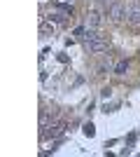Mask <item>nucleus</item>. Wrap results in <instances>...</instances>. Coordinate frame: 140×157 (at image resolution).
<instances>
[{
    "instance_id": "obj_1",
    "label": "nucleus",
    "mask_w": 140,
    "mask_h": 157,
    "mask_svg": "<svg viewBox=\"0 0 140 157\" xmlns=\"http://www.w3.org/2000/svg\"><path fill=\"white\" fill-rule=\"evenodd\" d=\"M84 47H87V52L89 54H100V52H105V40L100 38L98 33L93 31V28H87V33H84Z\"/></svg>"
},
{
    "instance_id": "obj_2",
    "label": "nucleus",
    "mask_w": 140,
    "mask_h": 157,
    "mask_svg": "<svg viewBox=\"0 0 140 157\" xmlns=\"http://www.w3.org/2000/svg\"><path fill=\"white\" fill-rule=\"evenodd\" d=\"M126 17V7L124 5H112V10H110V19L112 21H121Z\"/></svg>"
},
{
    "instance_id": "obj_3",
    "label": "nucleus",
    "mask_w": 140,
    "mask_h": 157,
    "mask_svg": "<svg viewBox=\"0 0 140 157\" xmlns=\"http://www.w3.org/2000/svg\"><path fill=\"white\" fill-rule=\"evenodd\" d=\"M126 19H128V24L138 26L140 24V7H126Z\"/></svg>"
},
{
    "instance_id": "obj_4",
    "label": "nucleus",
    "mask_w": 140,
    "mask_h": 157,
    "mask_svg": "<svg viewBox=\"0 0 140 157\" xmlns=\"http://www.w3.org/2000/svg\"><path fill=\"white\" fill-rule=\"evenodd\" d=\"M126 71H128V61H119V63L114 66V73H117V75H126Z\"/></svg>"
},
{
    "instance_id": "obj_5",
    "label": "nucleus",
    "mask_w": 140,
    "mask_h": 157,
    "mask_svg": "<svg viewBox=\"0 0 140 157\" xmlns=\"http://www.w3.org/2000/svg\"><path fill=\"white\" fill-rule=\"evenodd\" d=\"M63 129H66L63 124H54V127H49V131H47V134H49V136H61V134H63Z\"/></svg>"
},
{
    "instance_id": "obj_6",
    "label": "nucleus",
    "mask_w": 140,
    "mask_h": 157,
    "mask_svg": "<svg viewBox=\"0 0 140 157\" xmlns=\"http://www.w3.org/2000/svg\"><path fill=\"white\" fill-rule=\"evenodd\" d=\"M98 24H100V14H98V12H91V14H89V26L96 28Z\"/></svg>"
},
{
    "instance_id": "obj_7",
    "label": "nucleus",
    "mask_w": 140,
    "mask_h": 157,
    "mask_svg": "<svg viewBox=\"0 0 140 157\" xmlns=\"http://www.w3.org/2000/svg\"><path fill=\"white\" fill-rule=\"evenodd\" d=\"M63 17H66V12L61 14V12H52L49 14V21H56V24H63Z\"/></svg>"
},
{
    "instance_id": "obj_8",
    "label": "nucleus",
    "mask_w": 140,
    "mask_h": 157,
    "mask_svg": "<svg viewBox=\"0 0 140 157\" xmlns=\"http://www.w3.org/2000/svg\"><path fill=\"white\" fill-rule=\"evenodd\" d=\"M84 134H87V136H93V134H96V129H93L91 122H89V124H84Z\"/></svg>"
},
{
    "instance_id": "obj_9",
    "label": "nucleus",
    "mask_w": 140,
    "mask_h": 157,
    "mask_svg": "<svg viewBox=\"0 0 140 157\" xmlns=\"http://www.w3.org/2000/svg\"><path fill=\"white\" fill-rule=\"evenodd\" d=\"M100 94H103V96L107 98V96H110V94H112V89H110V87H105V89H103V92H100Z\"/></svg>"
}]
</instances>
